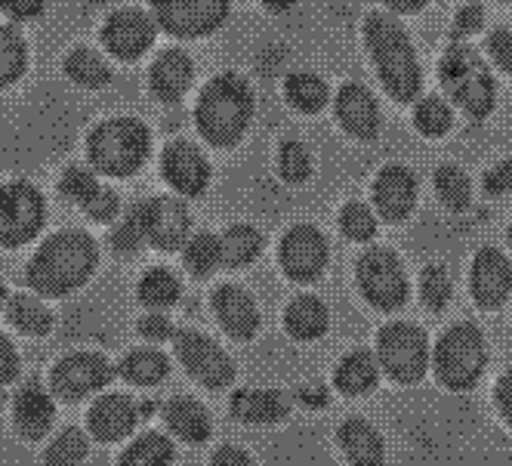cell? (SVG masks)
Listing matches in <instances>:
<instances>
[{
  "mask_svg": "<svg viewBox=\"0 0 512 466\" xmlns=\"http://www.w3.org/2000/svg\"><path fill=\"white\" fill-rule=\"evenodd\" d=\"M164 420L170 426V433H176L179 439L186 442H207L210 433H213V423H210V414L201 402L195 399H173L167 408H164Z\"/></svg>",
  "mask_w": 512,
  "mask_h": 466,
  "instance_id": "f1b7e54d",
  "label": "cell"
},
{
  "mask_svg": "<svg viewBox=\"0 0 512 466\" xmlns=\"http://www.w3.org/2000/svg\"><path fill=\"white\" fill-rule=\"evenodd\" d=\"M47 0H0V10L13 19H34L38 13H44Z\"/></svg>",
  "mask_w": 512,
  "mask_h": 466,
  "instance_id": "f5cc1de1",
  "label": "cell"
},
{
  "mask_svg": "<svg viewBox=\"0 0 512 466\" xmlns=\"http://www.w3.org/2000/svg\"><path fill=\"white\" fill-rule=\"evenodd\" d=\"M340 448L352 466H383L386 445L380 433L364 420H346L340 426Z\"/></svg>",
  "mask_w": 512,
  "mask_h": 466,
  "instance_id": "484cf974",
  "label": "cell"
},
{
  "mask_svg": "<svg viewBox=\"0 0 512 466\" xmlns=\"http://www.w3.org/2000/svg\"><path fill=\"white\" fill-rule=\"evenodd\" d=\"M99 189L96 183V176L84 167H68L62 173V183H59V192L68 198V201H75V204H84L93 192Z\"/></svg>",
  "mask_w": 512,
  "mask_h": 466,
  "instance_id": "ee69618b",
  "label": "cell"
},
{
  "mask_svg": "<svg viewBox=\"0 0 512 466\" xmlns=\"http://www.w3.org/2000/svg\"><path fill=\"white\" fill-rule=\"evenodd\" d=\"M210 466H253V460L241 451V448H232V445H223L216 454H213V463Z\"/></svg>",
  "mask_w": 512,
  "mask_h": 466,
  "instance_id": "11a10c76",
  "label": "cell"
},
{
  "mask_svg": "<svg viewBox=\"0 0 512 466\" xmlns=\"http://www.w3.org/2000/svg\"><path fill=\"white\" fill-rule=\"evenodd\" d=\"M494 399H497V408H500L503 420L512 426V371H506V374L497 380V392H494Z\"/></svg>",
  "mask_w": 512,
  "mask_h": 466,
  "instance_id": "db71d44e",
  "label": "cell"
},
{
  "mask_svg": "<svg viewBox=\"0 0 512 466\" xmlns=\"http://www.w3.org/2000/svg\"><path fill=\"white\" fill-rule=\"evenodd\" d=\"M414 127L426 139H442L454 130V105L445 96H423L414 102Z\"/></svg>",
  "mask_w": 512,
  "mask_h": 466,
  "instance_id": "4dcf8cb0",
  "label": "cell"
},
{
  "mask_svg": "<svg viewBox=\"0 0 512 466\" xmlns=\"http://www.w3.org/2000/svg\"><path fill=\"white\" fill-rule=\"evenodd\" d=\"M469 288L472 300L482 309H500L512 294V263L503 250L482 247L472 260L469 272Z\"/></svg>",
  "mask_w": 512,
  "mask_h": 466,
  "instance_id": "d6986e66",
  "label": "cell"
},
{
  "mask_svg": "<svg viewBox=\"0 0 512 466\" xmlns=\"http://www.w3.org/2000/svg\"><path fill=\"white\" fill-rule=\"evenodd\" d=\"M118 374L133 386H155L170 374V362L158 349H136L121 362Z\"/></svg>",
  "mask_w": 512,
  "mask_h": 466,
  "instance_id": "1f68e13d",
  "label": "cell"
},
{
  "mask_svg": "<svg viewBox=\"0 0 512 466\" xmlns=\"http://www.w3.org/2000/svg\"><path fill=\"white\" fill-rule=\"evenodd\" d=\"M139 334L145 340H152V343H164V340H173V325H170V318L158 309H152L149 315H142L139 318Z\"/></svg>",
  "mask_w": 512,
  "mask_h": 466,
  "instance_id": "c3c4849f",
  "label": "cell"
},
{
  "mask_svg": "<svg viewBox=\"0 0 512 466\" xmlns=\"http://www.w3.org/2000/svg\"><path fill=\"white\" fill-rule=\"evenodd\" d=\"M213 312L219 318V325L226 328V334L241 343L253 340L263 321L256 300L244 288H238V284H219L213 291Z\"/></svg>",
  "mask_w": 512,
  "mask_h": 466,
  "instance_id": "ffe728a7",
  "label": "cell"
},
{
  "mask_svg": "<svg viewBox=\"0 0 512 466\" xmlns=\"http://www.w3.org/2000/svg\"><path fill=\"white\" fill-rule=\"evenodd\" d=\"M139 408L130 396H121V392H112V396H102L90 414H87V426L90 436L96 442H121L124 436H130L139 420Z\"/></svg>",
  "mask_w": 512,
  "mask_h": 466,
  "instance_id": "44dd1931",
  "label": "cell"
},
{
  "mask_svg": "<svg viewBox=\"0 0 512 466\" xmlns=\"http://www.w3.org/2000/svg\"><path fill=\"white\" fill-rule=\"evenodd\" d=\"M47 220L44 195L28 183H10L0 189V244L19 247L41 232Z\"/></svg>",
  "mask_w": 512,
  "mask_h": 466,
  "instance_id": "8fae6325",
  "label": "cell"
},
{
  "mask_svg": "<svg viewBox=\"0 0 512 466\" xmlns=\"http://www.w3.org/2000/svg\"><path fill=\"white\" fill-rule=\"evenodd\" d=\"M155 22L182 41H198L219 31L229 19L232 0H152Z\"/></svg>",
  "mask_w": 512,
  "mask_h": 466,
  "instance_id": "9c48e42d",
  "label": "cell"
},
{
  "mask_svg": "<svg viewBox=\"0 0 512 466\" xmlns=\"http://www.w3.org/2000/svg\"><path fill=\"white\" fill-rule=\"evenodd\" d=\"M482 186H485L488 195H506V192H512V155H506L503 161H497L485 173Z\"/></svg>",
  "mask_w": 512,
  "mask_h": 466,
  "instance_id": "f907efd6",
  "label": "cell"
},
{
  "mask_svg": "<svg viewBox=\"0 0 512 466\" xmlns=\"http://www.w3.org/2000/svg\"><path fill=\"white\" fill-rule=\"evenodd\" d=\"M219 244H223V266L241 269V266H250L256 257L263 254L266 238L250 223H235L219 235Z\"/></svg>",
  "mask_w": 512,
  "mask_h": 466,
  "instance_id": "f546056e",
  "label": "cell"
},
{
  "mask_svg": "<svg viewBox=\"0 0 512 466\" xmlns=\"http://www.w3.org/2000/svg\"><path fill=\"white\" fill-rule=\"evenodd\" d=\"M297 4H300V0H263V7L269 13H290Z\"/></svg>",
  "mask_w": 512,
  "mask_h": 466,
  "instance_id": "680465c9",
  "label": "cell"
},
{
  "mask_svg": "<svg viewBox=\"0 0 512 466\" xmlns=\"http://www.w3.org/2000/svg\"><path fill=\"white\" fill-rule=\"evenodd\" d=\"M297 399H300L303 405L324 408V405H327V389H321V386H300V389H297Z\"/></svg>",
  "mask_w": 512,
  "mask_h": 466,
  "instance_id": "6f0895ef",
  "label": "cell"
},
{
  "mask_svg": "<svg viewBox=\"0 0 512 466\" xmlns=\"http://www.w3.org/2000/svg\"><path fill=\"white\" fill-rule=\"evenodd\" d=\"M16 374H19V355L13 349V343L4 334H0V386L13 383Z\"/></svg>",
  "mask_w": 512,
  "mask_h": 466,
  "instance_id": "816d5d0a",
  "label": "cell"
},
{
  "mask_svg": "<svg viewBox=\"0 0 512 466\" xmlns=\"http://www.w3.org/2000/svg\"><path fill=\"white\" fill-rule=\"evenodd\" d=\"M173 445L161 433H145L139 436L118 460V466H170Z\"/></svg>",
  "mask_w": 512,
  "mask_h": 466,
  "instance_id": "f35d334b",
  "label": "cell"
},
{
  "mask_svg": "<svg viewBox=\"0 0 512 466\" xmlns=\"http://www.w3.org/2000/svg\"><path fill=\"white\" fill-rule=\"evenodd\" d=\"M340 232L358 244L371 241L377 235V213L364 201H346L340 210Z\"/></svg>",
  "mask_w": 512,
  "mask_h": 466,
  "instance_id": "60d3db41",
  "label": "cell"
},
{
  "mask_svg": "<svg viewBox=\"0 0 512 466\" xmlns=\"http://www.w3.org/2000/svg\"><path fill=\"white\" fill-rule=\"evenodd\" d=\"M173 349H176V358L182 362L201 386L207 389H226L229 383H235V362L229 358V352L213 343L207 334L201 331H176L173 334Z\"/></svg>",
  "mask_w": 512,
  "mask_h": 466,
  "instance_id": "30bf717a",
  "label": "cell"
},
{
  "mask_svg": "<svg viewBox=\"0 0 512 466\" xmlns=\"http://www.w3.org/2000/svg\"><path fill=\"white\" fill-rule=\"evenodd\" d=\"M432 365H435V377L448 389H457V392L472 389L488 365V346H485L482 331L475 328L472 321L454 325L442 340L435 343Z\"/></svg>",
  "mask_w": 512,
  "mask_h": 466,
  "instance_id": "8992f818",
  "label": "cell"
},
{
  "mask_svg": "<svg viewBox=\"0 0 512 466\" xmlns=\"http://www.w3.org/2000/svg\"><path fill=\"white\" fill-rule=\"evenodd\" d=\"M377 358L395 383H420L429 371L432 355L423 328L408 325V321H392L377 334Z\"/></svg>",
  "mask_w": 512,
  "mask_h": 466,
  "instance_id": "52a82bcc",
  "label": "cell"
},
{
  "mask_svg": "<svg viewBox=\"0 0 512 466\" xmlns=\"http://www.w3.org/2000/svg\"><path fill=\"white\" fill-rule=\"evenodd\" d=\"M179 291H182L179 278L170 269L158 266V269H149V272L142 275V281H139V303L149 306V309H167V306H173L179 300Z\"/></svg>",
  "mask_w": 512,
  "mask_h": 466,
  "instance_id": "836d02e7",
  "label": "cell"
},
{
  "mask_svg": "<svg viewBox=\"0 0 512 466\" xmlns=\"http://www.w3.org/2000/svg\"><path fill=\"white\" fill-rule=\"evenodd\" d=\"M65 71H68L71 81L81 84V87H90V90H99L115 78L108 62L93 50H75L65 59Z\"/></svg>",
  "mask_w": 512,
  "mask_h": 466,
  "instance_id": "8d00e7d4",
  "label": "cell"
},
{
  "mask_svg": "<svg viewBox=\"0 0 512 466\" xmlns=\"http://www.w3.org/2000/svg\"><path fill=\"white\" fill-rule=\"evenodd\" d=\"M56 420V408L53 399L38 386V383H28L16 392V402H13V423H16V433L28 442H38L50 433V426Z\"/></svg>",
  "mask_w": 512,
  "mask_h": 466,
  "instance_id": "7402d4cb",
  "label": "cell"
},
{
  "mask_svg": "<svg viewBox=\"0 0 512 466\" xmlns=\"http://www.w3.org/2000/svg\"><path fill=\"white\" fill-rule=\"evenodd\" d=\"M161 176L167 186L186 198H201L210 186V161L192 139H173L161 152Z\"/></svg>",
  "mask_w": 512,
  "mask_h": 466,
  "instance_id": "9a60e30c",
  "label": "cell"
},
{
  "mask_svg": "<svg viewBox=\"0 0 512 466\" xmlns=\"http://www.w3.org/2000/svg\"><path fill=\"white\" fill-rule=\"evenodd\" d=\"M4 297H7V291H4V284H0V303H4Z\"/></svg>",
  "mask_w": 512,
  "mask_h": 466,
  "instance_id": "91938a15",
  "label": "cell"
},
{
  "mask_svg": "<svg viewBox=\"0 0 512 466\" xmlns=\"http://www.w3.org/2000/svg\"><path fill=\"white\" fill-rule=\"evenodd\" d=\"M284 328L290 337L303 340V343L321 340L327 334V328H331V312H327V306L312 294L294 297L284 309Z\"/></svg>",
  "mask_w": 512,
  "mask_h": 466,
  "instance_id": "d4e9b609",
  "label": "cell"
},
{
  "mask_svg": "<svg viewBox=\"0 0 512 466\" xmlns=\"http://www.w3.org/2000/svg\"><path fill=\"white\" fill-rule=\"evenodd\" d=\"M10 312V321L13 325L22 331V334H28V337H44V334H50V328H53V315H50V309L41 303V300H34V297H25V294H16L13 300H10V306H7Z\"/></svg>",
  "mask_w": 512,
  "mask_h": 466,
  "instance_id": "e575fe53",
  "label": "cell"
},
{
  "mask_svg": "<svg viewBox=\"0 0 512 466\" xmlns=\"http://www.w3.org/2000/svg\"><path fill=\"white\" fill-rule=\"evenodd\" d=\"M152 152L149 127L136 118H112L99 124L87 139L90 164L105 176H133Z\"/></svg>",
  "mask_w": 512,
  "mask_h": 466,
  "instance_id": "5b68a950",
  "label": "cell"
},
{
  "mask_svg": "<svg viewBox=\"0 0 512 466\" xmlns=\"http://www.w3.org/2000/svg\"><path fill=\"white\" fill-rule=\"evenodd\" d=\"M84 213L90 220H96V223H108V220H115L118 217V207H121V201H118V195L112 192V189H105V186H99L84 204Z\"/></svg>",
  "mask_w": 512,
  "mask_h": 466,
  "instance_id": "f6af8a7d",
  "label": "cell"
},
{
  "mask_svg": "<svg viewBox=\"0 0 512 466\" xmlns=\"http://www.w3.org/2000/svg\"><path fill=\"white\" fill-rule=\"evenodd\" d=\"M192 81H195V65H192L189 53L170 47V50L158 53V59L152 62L149 84L161 102H179L189 93Z\"/></svg>",
  "mask_w": 512,
  "mask_h": 466,
  "instance_id": "603a6c76",
  "label": "cell"
},
{
  "mask_svg": "<svg viewBox=\"0 0 512 466\" xmlns=\"http://www.w3.org/2000/svg\"><path fill=\"white\" fill-rule=\"evenodd\" d=\"M155 34H158V25L142 10H118L108 16L102 28V44L112 56L133 62L149 53V47L155 44Z\"/></svg>",
  "mask_w": 512,
  "mask_h": 466,
  "instance_id": "ac0fdd59",
  "label": "cell"
},
{
  "mask_svg": "<svg viewBox=\"0 0 512 466\" xmlns=\"http://www.w3.org/2000/svg\"><path fill=\"white\" fill-rule=\"evenodd\" d=\"M361 38L386 93L401 105L414 102L423 87V68L408 28L395 19V13H368L361 22Z\"/></svg>",
  "mask_w": 512,
  "mask_h": 466,
  "instance_id": "6da1fadb",
  "label": "cell"
},
{
  "mask_svg": "<svg viewBox=\"0 0 512 466\" xmlns=\"http://www.w3.org/2000/svg\"><path fill=\"white\" fill-rule=\"evenodd\" d=\"M25 44L16 28H0V87H10L22 78L25 71Z\"/></svg>",
  "mask_w": 512,
  "mask_h": 466,
  "instance_id": "ab89813d",
  "label": "cell"
},
{
  "mask_svg": "<svg viewBox=\"0 0 512 466\" xmlns=\"http://www.w3.org/2000/svg\"><path fill=\"white\" fill-rule=\"evenodd\" d=\"M334 118L358 142H374L383 130V112H380L377 96L364 84H355V81H346L337 90Z\"/></svg>",
  "mask_w": 512,
  "mask_h": 466,
  "instance_id": "2e32d148",
  "label": "cell"
},
{
  "mask_svg": "<svg viewBox=\"0 0 512 466\" xmlns=\"http://www.w3.org/2000/svg\"><path fill=\"white\" fill-rule=\"evenodd\" d=\"M485 50H488V59L512 78V31L509 28H494L485 38Z\"/></svg>",
  "mask_w": 512,
  "mask_h": 466,
  "instance_id": "bcb514c9",
  "label": "cell"
},
{
  "mask_svg": "<svg viewBox=\"0 0 512 466\" xmlns=\"http://www.w3.org/2000/svg\"><path fill=\"white\" fill-rule=\"evenodd\" d=\"M139 229L155 250H179L189 244V229H192V213L189 207L176 198H149L136 207Z\"/></svg>",
  "mask_w": 512,
  "mask_h": 466,
  "instance_id": "7c38bea8",
  "label": "cell"
},
{
  "mask_svg": "<svg viewBox=\"0 0 512 466\" xmlns=\"http://www.w3.org/2000/svg\"><path fill=\"white\" fill-rule=\"evenodd\" d=\"M327 238L321 235V229L315 226H290L278 244V263H281V272L290 278V281H300V284H309L315 278H321L324 266H327Z\"/></svg>",
  "mask_w": 512,
  "mask_h": 466,
  "instance_id": "4fadbf2b",
  "label": "cell"
},
{
  "mask_svg": "<svg viewBox=\"0 0 512 466\" xmlns=\"http://www.w3.org/2000/svg\"><path fill=\"white\" fill-rule=\"evenodd\" d=\"M435 183V195L448 210H466L472 201V183H469V173L457 164H442L432 176Z\"/></svg>",
  "mask_w": 512,
  "mask_h": 466,
  "instance_id": "d6a6232c",
  "label": "cell"
},
{
  "mask_svg": "<svg viewBox=\"0 0 512 466\" xmlns=\"http://www.w3.org/2000/svg\"><path fill=\"white\" fill-rule=\"evenodd\" d=\"M87 457V436L81 429H65L44 454V466H81Z\"/></svg>",
  "mask_w": 512,
  "mask_h": 466,
  "instance_id": "7bdbcfd3",
  "label": "cell"
},
{
  "mask_svg": "<svg viewBox=\"0 0 512 466\" xmlns=\"http://www.w3.org/2000/svg\"><path fill=\"white\" fill-rule=\"evenodd\" d=\"M432 0H386V7L398 16H414L420 10H426Z\"/></svg>",
  "mask_w": 512,
  "mask_h": 466,
  "instance_id": "9f6ffc18",
  "label": "cell"
},
{
  "mask_svg": "<svg viewBox=\"0 0 512 466\" xmlns=\"http://www.w3.org/2000/svg\"><path fill=\"white\" fill-rule=\"evenodd\" d=\"M451 294H454V281H451L448 269L438 266V263L426 266L423 275H420V297H423V303L432 312H442L451 303Z\"/></svg>",
  "mask_w": 512,
  "mask_h": 466,
  "instance_id": "b9f144b4",
  "label": "cell"
},
{
  "mask_svg": "<svg viewBox=\"0 0 512 466\" xmlns=\"http://www.w3.org/2000/svg\"><path fill=\"white\" fill-rule=\"evenodd\" d=\"M358 291L374 309L395 312L408 303V275L401 260L386 247H371L358 257L355 266Z\"/></svg>",
  "mask_w": 512,
  "mask_h": 466,
  "instance_id": "ba28073f",
  "label": "cell"
},
{
  "mask_svg": "<svg viewBox=\"0 0 512 466\" xmlns=\"http://www.w3.org/2000/svg\"><path fill=\"white\" fill-rule=\"evenodd\" d=\"M186 260V269L195 275V278H210L219 266H223V244H219L216 235L210 232H201L195 238H189L186 244V254H182Z\"/></svg>",
  "mask_w": 512,
  "mask_h": 466,
  "instance_id": "74e56055",
  "label": "cell"
},
{
  "mask_svg": "<svg viewBox=\"0 0 512 466\" xmlns=\"http://www.w3.org/2000/svg\"><path fill=\"white\" fill-rule=\"evenodd\" d=\"M96 263H99L96 241L87 232L68 229L41 244V250L28 263L25 278L34 291H41L47 297H65L71 291H78L93 275Z\"/></svg>",
  "mask_w": 512,
  "mask_h": 466,
  "instance_id": "3957f363",
  "label": "cell"
},
{
  "mask_svg": "<svg viewBox=\"0 0 512 466\" xmlns=\"http://www.w3.org/2000/svg\"><path fill=\"white\" fill-rule=\"evenodd\" d=\"M438 81H442L448 99L466 118H472V121L491 118L494 105H497V81L491 75L488 62L475 47L451 44L445 50L442 62H438Z\"/></svg>",
  "mask_w": 512,
  "mask_h": 466,
  "instance_id": "277c9868",
  "label": "cell"
},
{
  "mask_svg": "<svg viewBox=\"0 0 512 466\" xmlns=\"http://www.w3.org/2000/svg\"><path fill=\"white\" fill-rule=\"evenodd\" d=\"M506 238H509V244H512V226H509V235H506Z\"/></svg>",
  "mask_w": 512,
  "mask_h": 466,
  "instance_id": "94428289",
  "label": "cell"
},
{
  "mask_svg": "<svg viewBox=\"0 0 512 466\" xmlns=\"http://www.w3.org/2000/svg\"><path fill=\"white\" fill-rule=\"evenodd\" d=\"M374 210L386 223L408 220L417 207V173L405 164H386L371 186Z\"/></svg>",
  "mask_w": 512,
  "mask_h": 466,
  "instance_id": "e0dca14e",
  "label": "cell"
},
{
  "mask_svg": "<svg viewBox=\"0 0 512 466\" xmlns=\"http://www.w3.org/2000/svg\"><path fill=\"white\" fill-rule=\"evenodd\" d=\"M142 241H145V235H142V229H139L136 213L112 232V247L118 250V254H124V257H133L136 250L142 247Z\"/></svg>",
  "mask_w": 512,
  "mask_h": 466,
  "instance_id": "7dc6e473",
  "label": "cell"
},
{
  "mask_svg": "<svg viewBox=\"0 0 512 466\" xmlns=\"http://www.w3.org/2000/svg\"><path fill=\"white\" fill-rule=\"evenodd\" d=\"M256 112V96L247 78L235 71H223L207 81L195 105V124L198 133L216 149H232L250 130Z\"/></svg>",
  "mask_w": 512,
  "mask_h": 466,
  "instance_id": "7a4b0ae2",
  "label": "cell"
},
{
  "mask_svg": "<svg viewBox=\"0 0 512 466\" xmlns=\"http://www.w3.org/2000/svg\"><path fill=\"white\" fill-rule=\"evenodd\" d=\"M312 173H315L312 152L300 139H284L278 146V176L287 186H306Z\"/></svg>",
  "mask_w": 512,
  "mask_h": 466,
  "instance_id": "d590c367",
  "label": "cell"
},
{
  "mask_svg": "<svg viewBox=\"0 0 512 466\" xmlns=\"http://www.w3.org/2000/svg\"><path fill=\"white\" fill-rule=\"evenodd\" d=\"M232 414L253 426H269L290 414L287 396L278 389H238L232 396Z\"/></svg>",
  "mask_w": 512,
  "mask_h": 466,
  "instance_id": "cb8c5ba5",
  "label": "cell"
},
{
  "mask_svg": "<svg viewBox=\"0 0 512 466\" xmlns=\"http://www.w3.org/2000/svg\"><path fill=\"white\" fill-rule=\"evenodd\" d=\"M284 102L300 115H318L331 102V87L315 71H294L284 81Z\"/></svg>",
  "mask_w": 512,
  "mask_h": 466,
  "instance_id": "83f0119b",
  "label": "cell"
},
{
  "mask_svg": "<svg viewBox=\"0 0 512 466\" xmlns=\"http://www.w3.org/2000/svg\"><path fill=\"white\" fill-rule=\"evenodd\" d=\"M380 380V358L368 349L349 352L334 371V383L343 396H364L371 392Z\"/></svg>",
  "mask_w": 512,
  "mask_h": 466,
  "instance_id": "4316f807",
  "label": "cell"
},
{
  "mask_svg": "<svg viewBox=\"0 0 512 466\" xmlns=\"http://www.w3.org/2000/svg\"><path fill=\"white\" fill-rule=\"evenodd\" d=\"M485 28V7L479 4H463L457 13H454V31L460 38H472V34H479Z\"/></svg>",
  "mask_w": 512,
  "mask_h": 466,
  "instance_id": "681fc988",
  "label": "cell"
},
{
  "mask_svg": "<svg viewBox=\"0 0 512 466\" xmlns=\"http://www.w3.org/2000/svg\"><path fill=\"white\" fill-rule=\"evenodd\" d=\"M112 365L99 352H75L53 368V392L62 402H81L112 380Z\"/></svg>",
  "mask_w": 512,
  "mask_h": 466,
  "instance_id": "5bb4252c",
  "label": "cell"
}]
</instances>
